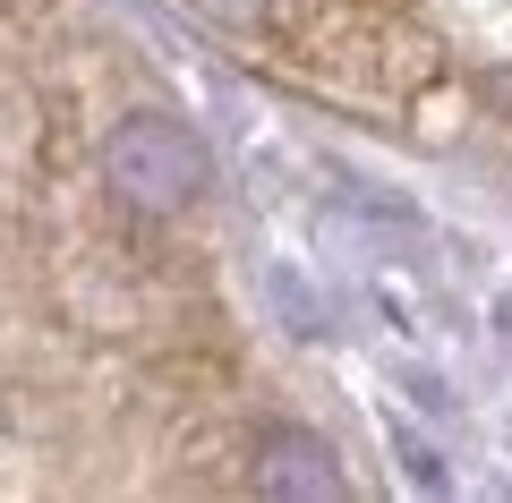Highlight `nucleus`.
I'll use <instances>...</instances> for the list:
<instances>
[{
	"label": "nucleus",
	"mask_w": 512,
	"mask_h": 503,
	"mask_svg": "<svg viewBox=\"0 0 512 503\" xmlns=\"http://www.w3.org/2000/svg\"><path fill=\"white\" fill-rule=\"evenodd\" d=\"M495 324H504V342H512V299H504V307H495Z\"/></svg>",
	"instance_id": "nucleus-4"
},
{
	"label": "nucleus",
	"mask_w": 512,
	"mask_h": 503,
	"mask_svg": "<svg viewBox=\"0 0 512 503\" xmlns=\"http://www.w3.org/2000/svg\"><path fill=\"white\" fill-rule=\"evenodd\" d=\"M197 9H205L214 26H256L265 9H274V0H197Z\"/></svg>",
	"instance_id": "nucleus-3"
},
{
	"label": "nucleus",
	"mask_w": 512,
	"mask_h": 503,
	"mask_svg": "<svg viewBox=\"0 0 512 503\" xmlns=\"http://www.w3.org/2000/svg\"><path fill=\"white\" fill-rule=\"evenodd\" d=\"M103 188H111V205L137 214V222L188 214V205L214 188L205 137L188 120H171V111H128V120H111V137H103Z\"/></svg>",
	"instance_id": "nucleus-1"
},
{
	"label": "nucleus",
	"mask_w": 512,
	"mask_h": 503,
	"mask_svg": "<svg viewBox=\"0 0 512 503\" xmlns=\"http://www.w3.org/2000/svg\"><path fill=\"white\" fill-rule=\"evenodd\" d=\"M248 486H256V495H274V503H342L350 495V469H342V452H333L325 435L274 427V435H256Z\"/></svg>",
	"instance_id": "nucleus-2"
}]
</instances>
